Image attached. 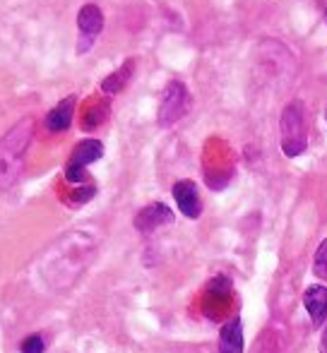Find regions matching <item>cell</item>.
I'll return each mask as SVG.
<instances>
[{
    "instance_id": "6da1fadb",
    "label": "cell",
    "mask_w": 327,
    "mask_h": 353,
    "mask_svg": "<svg viewBox=\"0 0 327 353\" xmlns=\"http://www.w3.org/2000/svg\"><path fill=\"white\" fill-rule=\"evenodd\" d=\"M34 137V118H22L0 137V190H10L24 171V157Z\"/></svg>"
},
{
    "instance_id": "7a4b0ae2",
    "label": "cell",
    "mask_w": 327,
    "mask_h": 353,
    "mask_svg": "<svg viewBox=\"0 0 327 353\" xmlns=\"http://www.w3.org/2000/svg\"><path fill=\"white\" fill-rule=\"evenodd\" d=\"M308 147L306 137V121H304V103L291 101L281 111V152L289 159L301 157Z\"/></svg>"
},
{
    "instance_id": "3957f363",
    "label": "cell",
    "mask_w": 327,
    "mask_h": 353,
    "mask_svg": "<svg viewBox=\"0 0 327 353\" xmlns=\"http://www.w3.org/2000/svg\"><path fill=\"white\" fill-rule=\"evenodd\" d=\"M103 157V144L99 140H82L72 149L70 161L66 166V178L68 183H87V166Z\"/></svg>"
},
{
    "instance_id": "277c9868",
    "label": "cell",
    "mask_w": 327,
    "mask_h": 353,
    "mask_svg": "<svg viewBox=\"0 0 327 353\" xmlns=\"http://www.w3.org/2000/svg\"><path fill=\"white\" fill-rule=\"evenodd\" d=\"M190 108V92L186 89L183 82H171L164 92V99L159 103V125L168 128L173 125L176 121H181L183 116Z\"/></svg>"
},
{
    "instance_id": "5b68a950",
    "label": "cell",
    "mask_w": 327,
    "mask_h": 353,
    "mask_svg": "<svg viewBox=\"0 0 327 353\" xmlns=\"http://www.w3.org/2000/svg\"><path fill=\"white\" fill-rule=\"evenodd\" d=\"M77 29H80V46H77V53H87L92 48L94 39L101 34L103 29V14L97 5H84L77 14Z\"/></svg>"
},
{
    "instance_id": "8992f818",
    "label": "cell",
    "mask_w": 327,
    "mask_h": 353,
    "mask_svg": "<svg viewBox=\"0 0 327 353\" xmlns=\"http://www.w3.org/2000/svg\"><path fill=\"white\" fill-rule=\"evenodd\" d=\"M173 200H176L183 216H188V219L200 216L202 200H200V192H197V185L192 181H178L176 185H173Z\"/></svg>"
},
{
    "instance_id": "52a82bcc",
    "label": "cell",
    "mask_w": 327,
    "mask_h": 353,
    "mask_svg": "<svg viewBox=\"0 0 327 353\" xmlns=\"http://www.w3.org/2000/svg\"><path fill=\"white\" fill-rule=\"evenodd\" d=\"M171 221H173V212L168 210L166 205H161V202H155V205H147L137 212L135 228L140 233H152L155 228L164 226V223H171Z\"/></svg>"
},
{
    "instance_id": "ba28073f",
    "label": "cell",
    "mask_w": 327,
    "mask_h": 353,
    "mask_svg": "<svg viewBox=\"0 0 327 353\" xmlns=\"http://www.w3.org/2000/svg\"><path fill=\"white\" fill-rule=\"evenodd\" d=\"M244 325L239 317H234L219 332V353H244Z\"/></svg>"
},
{
    "instance_id": "9c48e42d",
    "label": "cell",
    "mask_w": 327,
    "mask_h": 353,
    "mask_svg": "<svg viewBox=\"0 0 327 353\" xmlns=\"http://www.w3.org/2000/svg\"><path fill=\"white\" fill-rule=\"evenodd\" d=\"M304 305L310 315L313 325H323L327 317V288L325 286H310L304 293Z\"/></svg>"
},
{
    "instance_id": "30bf717a",
    "label": "cell",
    "mask_w": 327,
    "mask_h": 353,
    "mask_svg": "<svg viewBox=\"0 0 327 353\" xmlns=\"http://www.w3.org/2000/svg\"><path fill=\"white\" fill-rule=\"evenodd\" d=\"M75 97H66L56 108H51L46 116V128L51 132H63L70 128L72 123V113H75Z\"/></svg>"
},
{
    "instance_id": "8fae6325",
    "label": "cell",
    "mask_w": 327,
    "mask_h": 353,
    "mask_svg": "<svg viewBox=\"0 0 327 353\" xmlns=\"http://www.w3.org/2000/svg\"><path fill=\"white\" fill-rule=\"evenodd\" d=\"M132 72H135V61H126V63H123L121 70L111 72L106 79H103V82H101V89H103L106 94H118V92H123V89H126V84L130 82Z\"/></svg>"
},
{
    "instance_id": "7c38bea8",
    "label": "cell",
    "mask_w": 327,
    "mask_h": 353,
    "mask_svg": "<svg viewBox=\"0 0 327 353\" xmlns=\"http://www.w3.org/2000/svg\"><path fill=\"white\" fill-rule=\"evenodd\" d=\"M313 274L318 279H327V238L320 243L318 252H315V260H313Z\"/></svg>"
},
{
    "instance_id": "4fadbf2b",
    "label": "cell",
    "mask_w": 327,
    "mask_h": 353,
    "mask_svg": "<svg viewBox=\"0 0 327 353\" xmlns=\"http://www.w3.org/2000/svg\"><path fill=\"white\" fill-rule=\"evenodd\" d=\"M43 351H46V344H43V339L39 334L27 336L22 341V346H19V353H43Z\"/></svg>"
},
{
    "instance_id": "5bb4252c",
    "label": "cell",
    "mask_w": 327,
    "mask_h": 353,
    "mask_svg": "<svg viewBox=\"0 0 327 353\" xmlns=\"http://www.w3.org/2000/svg\"><path fill=\"white\" fill-rule=\"evenodd\" d=\"M97 195V188L94 185H89V188H84V190H80V192H75V205H84V202H89L92 197Z\"/></svg>"
},
{
    "instance_id": "9a60e30c",
    "label": "cell",
    "mask_w": 327,
    "mask_h": 353,
    "mask_svg": "<svg viewBox=\"0 0 327 353\" xmlns=\"http://www.w3.org/2000/svg\"><path fill=\"white\" fill-rule=\"evenodd\" d=\"M320 353H327V330L323 332V341H320Z\"/></svg>"
}]
</instances>
